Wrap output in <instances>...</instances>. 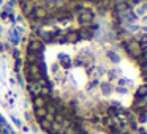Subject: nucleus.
<instances>
[{"label": "nucleus", "mask_w": 147, "mask_h": 134, "mask_svg": "<svg viewBox=\"0 0 147 134\" xmlns=\"http://www.w3.org/2000/svg\"><path fill=\"white\" fill-rule=\"evenodd\" d=\"M67 41H70V43H76V41H78V33H70L68 36H67Z\"/></svg>", "instance_id": "obj_3"}, {"label": "nucleus", "mask_w": 147, "mask_h": 134, "mask_svg": "<svg viewBox=\"0 0 147 134\" xmlns=\"http://www.w3.org/2000/svg\"><path fill=\"white\" fill-rule=\"evenodd\" d=\"M43 48V43L40 41V40H32L30 43H29V52H35V54H38V51Z\"/></svg>", "instance_id": "obj_1"}, {"label": "nucleus", "mask_w": 147, "mask_h": 134, "mask_svg": "<svg viewBox=\"0 0 147 134\" xmlns=\"http://www.w3.org/2000/svg\"><path fill=\"white\" fill-rule=\"evenodd\" d=\"M33 16L35 17H38V19H43V17H46L48 16V10H46V8H35V11H33Z\"/></svg>", "instance_id": "obj_2"}]
</instances>
